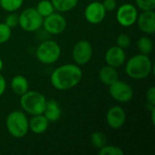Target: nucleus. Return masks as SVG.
I'll return each instance as SVG.
<instances>
[{
    "label": "nucleus",
    "mask_w": 155,
    "mask_h": 155,
    "mask_svg": "<svg viewBox=\"0 0 155 155\" xmlns=\"http://www.w3.org/2000/svg\"><path fill=\"white\" fill-rule=\"evenodd\" d=\"M91 143L95 149L99 150L106 145V136L102 132H94L91 134Z\"/></svg>",
    "instance_id": "5701e85b"
},
{
    "label": "nucleus",
    "mask_w": 155,
    "mask_h": 155,
    "mask_svg": "<svg viewBox=\"0 0 155 155\" xmlns=\"http://www.w3.org/2000/svg\"><path fill=\"white\" fill-rule=\"evenodd\" d=\"M3 66H4V64H3L2 59L0 58V72H1V71H2V69H3Z\"/></svg>",
    "instance_id": "2f4dec72"
},
{
    "label": "nucleus",
    "mask_w": 155,
    "mask_h": 155,
    "mask_svg": "<svg viewBox=\"0 0 155 155\" xmlns=\"http://www.w3.org/2000/svg\"><path fill=\"white\" fill-rule=\"evenodd\" d=\"M54 10L64 13L72 10L78 3V0H51Z\"/></svg>",
    "instance_id": "6ab92c4d"
},
{
    "label": "nucleus",
    "mask_w": 155,
    "mask_h": 155,
    "mask_svg": "<svg viewBox=\"0 0 155 155\" xmlns=\"http://www.w3.org/2000/svg\"><path fill=\"white\" fill-rule=\"evenodd\" d=\"M35 54L40 63L52 64L59 59L61 55V47L56 42L46 40L38 45Z\"/></svg>",
    "instance_id": "39448f33"
},
{
    "label": "nucleus",
    "mask_w": 155,
    "mask_h": 155,
    "mask_svg": "<svg viewBox=\"0 0 155 155\" xmlns=\"http://www.w3.org/2000/svg\"><path fill=\"white\" fill-rule=\"evenodd\" d=\"M137 48H138L140 54L148 55L149 54H151V52L153 51V41L149 37L143 36L137 41Z\"/></svg>",
    "instance_id": "412c9836"
},
{
    "label": "nucleus",
    "mask_w": 155,
    "mask_h": 155,
    "mask_svg": "<svg viewBox=\"0 0 155 155\" xmlns=\"http://www.w3.org/2000/svg\"><path fill=\"white\" fill-rule=\"evenodd\" d=\"M106 15V11L102 2L94 1L90 3L84 9V17L87 22L93 25L100 24L104 21Z\"/></svg>",
    "instance_id": "9b49d317"
},
{
    "label": "nucleus",
    "mask_w": 155,
    "mask_h": 155,
    "mask_svg": "<svg viewBox=\"0 0 155 155\" xmlns=\"http://www.w3.org/2000/svg\"><path fill=\"white\" fill-rule=\"evenodd\" d=\"M106 122L112 129H120L126 122V114L123 107L115 105L111 107L106 114Z\"/></svg>",
    "instance_id": "f8f14e48"
},
{
    "label": "nucleus",
    "mask_w": 155,
    "mask_h": 155,
    "mask_svg": "<svg viewBox=\"0 0 155 155\" xmlns=\"http://www.w3.org/2000/svg\"><path fill=\"white\" fill-rule=\"evenodd\" d=\"M109 93L115 101L120 103H128L134 97L133 87L119 79L109 85Z\"/></svg>",
    "instance_id": "0eeeda50"
},
{
    "label": "nucleus",
    "mask_w": 155,
    "mask_h": 155,
    "mask_svg": "<svg viewBox=\"0 0 155 155\" xmlns=\"http://www.w3.org/2000/svg\"><path fill=\"white\" fill-rule=\"evenodd\" d=\"M99 79L104 84L109 86L114 82H115L116 80L119 79L118 72H117L116 68L107 64L105 66H103L100 69V71H99Z\"/></svg>",
    "instance_id": "f3484780"
},
{
    "label": "nucleus",
    "mask_w": 155,
    "mask_h": 155,
    "mask_svg": "<svg viewBox=\"0 0 155 155\" xmlns=\"http://www.w3.org/2000/svg\"><path fill=\"white\" fill-rule=\"evenodd\" d=\"M104 59L108 65L118 68L126 62V54L124 49L119 47L118 45L112 46L106 51Z\"/></svg>",
    "instance_id": "ddd939ff"
},
{
    "label": "nucleus",
    "mask_w": 155,
    "mask_h": 155,
    "mask_svg": "<svg viewBox=\"0 0 155 155\" xmlns=\"http://www.w3.org/2000/svg\"><path fill=\"white\" fill-rule=\"evenodd\" d=\"M7 132L15 138H23L29 131V120L22 111L11 112L5 120Z\"/></svg>",
    "instance_id": "7ed1b4c3"
},
{
    "label": "nucleus",
    "mask_w": 155,
    "mask_h": 155,
    "mask_svg": "<svg viewBox=\"0 0 155 155\" xmlns=\"http://www.w3.org/2000/svg\"><path fill=\"white\" fill-rule=\"evenodd\" d=\"M137 6L142 11L154 10L155 0H135Z\"/></svg>",
    "instance_id": "a878e982"
},
{
    "label": "nucleus",
    "mask_w": 155,
    "mask_h": 155,
    "mask_svg": "<svg viewBox=\"0 0 155 155\" xmlns=\"http://www.w3.org/2000/svg\"><path fill=\"white\" fill-rule=\"evenodd\" d=\"M45 30L51 35H60L66 28L65 18L58 13H53L46 17H44L43 25Z\"/></svg>",
    "instance_id": "9d476101"
},
{
    "label": "nucleus",
    "mask_w": 155,
    "mask_h": 155,
    "mask_svg": "<svg viewBox=\"0 0 155 155\" xmlns=\"http://www.w3.org/2000/svg\"><path fill=\"white\" fill-rule=\"evenodd\" d=\"M5 24L9 26L10 28H13L18 25V15L14 14V12L10 13L5 20Z\"/></svg>",
    "instance_id": "cd10ccee"
},
{
    "label": "nucleus",
    "mask_w": 155,
    "mask_h": 155,
    "mask_svg": "<svg viewBox=\"0 0 155 155\" xmlns=\"http://www.w3.org/2000/svg\"><path fill=\"white\" fill-rule=\"evenodd\" d=\"M83 78V72L75 64H66L57 67L51 74L52 85L60 91L69 90L76 86Z\"/></svg>",
    "instance_id": "f257e3e1"
},
{
    "label": "nucleus",
    "mask_w": 155,
    "mask_h": 155,
    "mask_svg": "<svg viewBox=\"0 0 155 155\" xmlns=\"http://www.w3.org/2000/svg\"><path fill=\"white\" fill-rule=\"evenodd\" d=\"M104 9L106 12H111V11H114L116 6H117V2L116 0H104L102 2Z\"/></svg>",
    "instance_id": "c756f323"
},
{
    "label": "nucleus",
    "mask_w": 155,
    "mask_h": 155,
    "mask_svg": "<svg viewBox=\"0 0 155 155\" xmlns=\"http://www.w3.org/2000/svg\"><path fill=\"white\" fill-rule=\"evenodd\" d=\"M5 89H6V81L5 77L0 74V96L5 93Z\"/></svg>",
    "instance_id": "7c9ffc66"
},
{
    "label": "nucleus",
    "mask_w": 155,
    "mask_h": 155,
    "mask_svg": "<svg viewBox=\"0 0 155 155\" xmlns=\"http://www.w3.org/2000/svg\"><path fill=\"white\" fill-rule=\"evenodd\" d=\"M153 71V62L147 54H139L131 57L125 64V73L135 80L148 77Z\"/></svg>",
    "instance_id": "f03ea898"
},
{
    "label": "nucleus",
    "mask_w": 155,
    "mask_h": 155,
    "mask_svg": "<svg viewBox=\"0 0 155 155\" xmlns=\"http://www.w3.org/2000/svg\"><path fill=\"white\" fill-rule=\"evenodd\" d=\"M137 8L129 3L124 4L117 9L116 20L124 27H130L136 23L138 17Z\"/></svg>",
    "instance_id": "1a4fd4ad"
},
{
    "label": "nucleus",
    "mask_w": 155,
    "mask_h": 155,
    "mask_svg": "<svg viewBox=\"0 0 155 155\" xmlns=\"http://www.w3.org/2000/svg\"><path fill=\"white\" fill-rule=\"evenodd\" d=\"M49 125V121L44 114L33 115L29 120V130H31L35 134H44Z\"/></svg>",
    "instance_id": "dca6fc26"
},
{
    "label": "nucleus",
    "mask_w": 155,
    "mask_h": 155,
    "mask_svg": "<svg viewBox=\"0 0 155 155\" xmlns=\"http://www.w3.org/2000/svg\"><path fill=\"white\" fill-rule=\"evenodd\" d=\"M93 56V46L86 40L78 41L73 48L72 57L77 65H84L90 62Z\"/></svg>",
    "instance_id": "6e6552de"
},
{
    "label": "nucleus",
    "mask_w": 155,
    "mask_h": 155,
    "mask_svg": "<svg viewBox=\"0 0 155 155\" xmlns=\"http://www.w3.org/2000/svg\"><path fill=\"white\" fill-rule=\"evenodd\" d=\"M44 17H42L35 8L28 7L18 15V25L26 32L37 31L43 25Z\"/></svg>",
    "instance_id": "423d86ee"
},
{
    "label": "nucleus",
    "mask_w": 155,
    "mask_h": 155,
    "mask_svg": "<svg viewBox=\"0 0 155 155\" xmlns=\"http://www.w3.org/2000/svg\"><path fill=\"white\" fill-rule=\"evenodd\" d=\"M24 3V0H0V6L6 12L12 13L18 10Z\"/></svg>",
    "instance_id": "4be33fe9"
},
{
    "label": "nucleus",
    "mask_w": 155,
    "mask_h": 155,
    "mask_svg": "<svg viewBox=\"0 0 155 155\" xmlns=\"http://www.w3.org/2000/svg\"><path fill=\"white\" fill-rule=\"evenodd\" d=\"M46 119L50 122H56L60 119L62 111L59 103L56 100L50 99L46 100V104H45V109L43 114Z\"/></svg>",
    "instance_id": "2eb2a0df"
},
{
    "label": "nucleus",
    "mask_w": 155,
    "mask_h": 155,
    "mask_svg": "<svg viewBox=\"0 0 155 155\" xmlns=\"http://www.w3.org/2000/svg\"><path fill=\"white\" fill-rule=\"evenodd\" d=\"M36 11L42 17H46L49 15L54 12V7L50 0H41L38 2L36 7Z\"/></svg>",
    "instance_id": "aec40b11"
},
{
    "label": "nucleus",
    "mask_w": 155,
    "mask_h": 155,
    "mask_svg": "<svg viewBox=\"0 0 155 155\" xmlns=\"http://www.w3.org/2000/svg\"><path fill=\"white\" fill-rule=\"evenodd\" d=\"M11 37V28L5 23H0V45L7 42Z\"/></svg>",
    "instance_id": "393cba45"
},
{
    "label": "nucleus",
    "mask_w": 155,
    "mask_h": 155,
    "mask_svg": "<svg viewBox=\"0 0 155 155\" xmlns=\"http://www.w3.org/2000/svg\"><path fill=\"white\" fill-rule=\"evenodd\" d=\"M139 29L146 35H153L155 32V13L153 10L143 11L137 17Z\"/></svg>",
    "instance_id": "4468645a"
},
{
    "label": "nucleus",
    "mask_w": 155,
    "mask_h": 155,
    "mask_svg": "<svg viewBox=\"0 0 155 155\" xmlns=\"http://www.w3.org/2000/svg\"><path fill=\"white\" fill-rule=\"evenodd\" d=\"M100 155H124V152L118 146L114 145H104L103 148L98 150Z\"/></svg>",
    "instance_id": "b1692460"
},
{
    "label": "nucleus",
    "mask_w": 155,
    "mask_h": 155,
    "mask_svg": "<svg viewBox=\"0 0 155 155\" xmlns=\"http://www.w3.org/2000/svg\"><path fill=\"white\" fill-rule=\"evenodd\" d=\"M146 99L151 106H155V87H150L146 92Z\"/></svg>",
    "instance_id": "c85d7f7f"
},
{
    "label": "nucleus",
    "mask_w": 155,
    "mask_h": 155,
    "mask_svg": "<svg viewBox=\"0 0 155 155\" xmlns=\"http://www.w3.org/2000/svg\"><path fill=\"white\" fill-rule=\"evenodd\" d=\"M131 45V38L126 34H120L116 38V45L119 47L125 49L128 48Z\"/></svg>",
    "instance_id": "bb28decb"
},
{
    "label": "nucleus",
    "mask_w": 155,
    "mask_h": 155,
    "mask_svg": "<svg viewBox=\"0 0 155 155\" xmlns=\"http://www.w3.org/2000/svg\"><path fill=\"white\" fill-rule=\"evenodd\" d=\"M46 98L44 94L36 91H27L21 95L20 105L22 109L31 114L37 115L43 114L45 109Z\"/></svg>",
    "instance_id": "20e7f679"
},
{
    "label": "nucleus",
    "mask_w": 155,
    "mask_h": 155,
    "mask_svg": "<svg viewBox=\"0 0 155 155\" xmlns=\"http://www.w3.org/2000/svg\"><path fill=\"white\" fill-rule=\"evenodd\" d=\"M11 88L15 94L21 96L28 91V81L23 75H15L11 81Z\"/></svg>",
    "instance_id": "a211bd4d"
}]
</instances>
